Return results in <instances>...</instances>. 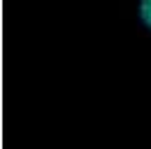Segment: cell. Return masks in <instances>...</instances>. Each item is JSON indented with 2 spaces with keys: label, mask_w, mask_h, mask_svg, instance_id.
<instances>
[{
  "label": "cell",
  "mask_w": 151,
  "mask_h": 149,
  "mask_svg": "<svg viewBox=\"0 0 151 149\" xmlns=\"http://www.w3.org/2000/svg\"><path fill=\"white\" fill-rule=\"evenodd\" d=\"M128 12L135 21V33L151 37V0H128Z\"/></svg>",
  "instance_id": "6da1fadb"
}]
</instances>
